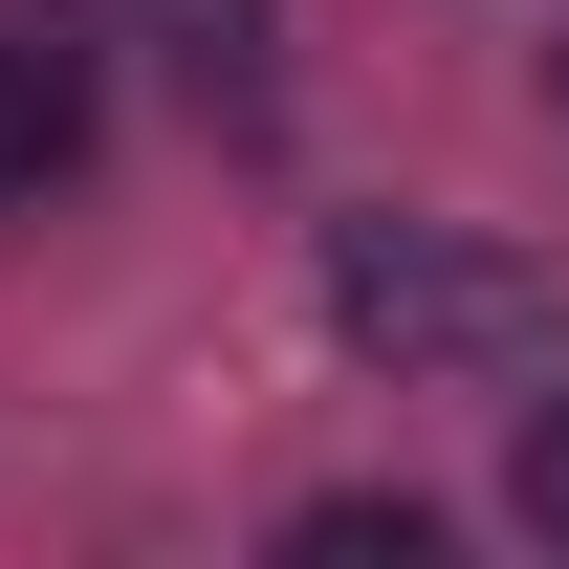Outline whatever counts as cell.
<instances>
[{"label": "cell", "mask_w": 569, "mask_h": 569, "mask_svg": "<svg viewBox=\"0 0 569 569\" xmlns=\"http://www.w3.org/2000/svg\"><path fill=\"white\" fill-rule=\"evenodd\" d=\"M329 329L395 351V372H548L569 351V307L460 219H329Z\"/></svg>", "instance_id": "obj_1"}, {"label": "cell", "mask_w": 569, "mask_h": 569, "mask_svg": "<svg viewBox=\"0 0 569 569\" xmlns=\"http://www.w3.org/2000/svg\"><path fill=\"white\" fill-rule=\"evenodd\" d=\"M88 176V22L67 0H0V198Z\"/></svg>", "instance_id": "obj_2"}, {"label": "cell", "mask_w": 569, "mask_h": 569, "mask_svg": "<svg viewBox=\"0 0 569 569\" xmlns=\"http://www.w3.org/2000/svg\"><path fill=\"white\" fill-rule=\"evenodd\" d=\"M307 548L329 569H438V503H307Z\"/></svg>", "instance_id": "obj_3"}, {"label": "cell", "mask_w": 569, "mask_h": 569, "mask_svg": "<svg viewBox=\"0 0 569 569\" xmlns=\"http://www.w3.org/2000/svg\"><path fill=\"white\" fill-rule=\"evenodd\" d=\"M503 526H526V548H569V395L503 438Z\"/></svg>", "instance_id": "obj_4"}, {"label": "cell", "mask_w": 569, "mask_h": 569, "mask_svg": "<svg viewBox=\"0 0 569 569\" xmlns=\"http://www.w3.org/2000/svg\"><path fill=\"white\" fill-rule=\"evenodd\" d=\"M548 110H569V44H548Z\"/></svg>", "instance_id": "obj_5"}]
</instances>
